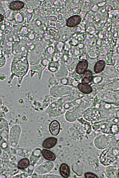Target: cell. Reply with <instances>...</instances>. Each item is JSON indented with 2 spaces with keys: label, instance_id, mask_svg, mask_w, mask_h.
<instances>
[{
  "label": "cell",
  "instance_id": "1",
  "mask_svg": "<svg viewBox=\"0 0 119 178\" xmlns=\"http://www.w3.org/2000/svg\"><path fill=\"white\" fill-rule=\"evenodd\" d=\"M81 19V18L79 15H74L72 16L68 19L66 25L70 27H75L80 23Z\"/></svg>",
  "mask_w": 119,
  "mask_h": 178
},
{
  "label": "cell",
  "instance_id": "2",
  "mask_svg": "<svg viewBox=\"0 0 119 178\" xmlns=\"http://www.w3.org/2000/svg\"><path fill=\"white\" fill-rule=\"evenodd\" d=\"M88 66V63L86 60L84 59L81 61L77 65L76 71L79 74H82L87 70Z\"/></svg>",
  "mask_w": 119,
  "mask_h": 178
},
{
  "label": "cell",
  "instance_id": "3",
  "mask_svg": "<svg viewBox=\"0 0 119 178\" xmlns=\"http://www.w3.org/2000/svg\"><path fill=\"white\" fill-rule=\"evenodd\" d=\"M60 126L59 123L56 120L53 121L49 125V129L51 134L54 136H56L59 133Z\"/></svg>",
  "mask_w": 119,
  "mask_h": 178
},
{
  "label": "cell",
  "instance_id": "4",
  "mask_svg": "<svg viewBox=\"0 0 119 178\" xmlns=\"http://www.w3.org/2000/svg\"><path fill=\"white\" fill-rule=\"evenodd\" d=\"M56 138L51 137L48 138L44 140L42 146L44 148L51 149L54 147L57 142Z\"/></svg>",
  "mask_w": 119,
  "mask_h": 178
},
{
  "label": "cell",
  "instance_id": "5",
  "mask_svg": "<svg viewBox=\"0 0 119 178\" xmlns=\"http://www.w3.org/2000/svg\"><path fill=\"white\" fill-rule=\"evenodd\" d=\"M77 86L79 90L83 93L90 94L93 91L92 87L88 83L84 82L80 83H79Z\"/></svg>",
  "mask_w": 119,
  "mask_h": 178
},
{
  "label": "cell",
  "instance_id": "6",
  "mask_svg": "<svg viewBox=\"0 0 119 178\" xmlns=\"http://www.w3.org/2000/svg\"><path fill=\"white\" fill-rule=\"evenodd\" d=\"M60 173L63 177H68L70 174V169L69 166L65 163H62L60 167Z\"/></svg>",
  "mask_w": 119,
  "mask_h": 178
},
{
  "label": "cell",
  "instance_id": "7",
  "mask_svg": "<svg viewBox=\"0 0 119 178\" xmlns=\"http://www.w3.org/2000/svg\"><path fill=\"white\" fill-rule=\"evenodd\" d=\"M24 3L22 1L16 0L12 2L9 5V7L12 10H20L24 7Z\"/></svg>",
  "mask_w": 119,
  "mask_h": 178
},
{
  "label": "cell",
  "instance_id": "8",
  "mask_svg": "<svg viewBox=\"0 0 119 178\" xmlns=\"http://www.w3.org/2000/svg\"><path fill=\"white\" fill-rule=\"evenodd\" d=\"M42 154L43 157L47 160L53 161L56 159L55 155L50 150L43 149L42 151Z\"/></svg>",
  "mask_w": 119,
  "mask_h": 178
},
{
  "label": "cell",
  "instance_id": "9",
  "mask_svg": "<svg viewBox=\"0 0 119 178\" xmlns=\"http://www.w3.org/2000/svg\"><path fill=\"white\" fill-rule=\"evenodd\" d=\"M105 65V62L103 60H101L97 61L94 66V72L98 73L102 72L104 69Z\"/></svg>",
  "mask_w": 119,
  "mask_h": 178
},
{
  "label": "cell",
  "instance_id": "10",
  "mask_svg": "<svg viewBox=\"0 0 119 178\" xmlns=\"http://www.w3.org/2000/svg\"><path fill=\"white\" fill-rule=\"evenodd\" d=\"M93 79V74L91 70H86L83 73L82 80L84 82L88 84L92 81Z\"/></svg>",
  "mask_w": 119,
  "mask_h": 178
},
{
  "label": "cell",
  "instance_id": "11",
  "mask_svg": "<svg viewBox=\"0 0 119 178\" xmlns=\"http://www.w3.org/2000/svg\"><path fill=\"white\" fill-rule=\"evenodd\" d=\"M30 161L27 158H24L21 160L18 163V168L20 169H24L29 166Z\"/></svg>",
  "mask_w": 119,
  "mask_h": 178
},
{
  "label": "cell",
  "instance_id": "12",
  "mask_svg": "<svg viewBox=\"0 0 119 178\" xmlns=\"http://www.w3.org/2000/svg\"><path fill=\"white\" fill-rule=\"evenodd\" d=\"M84 177L86 178H97L98 176L95 174L90 172H86L84 174Z\"/></svg>",
  "mask_w": 119,
  "mask_h": 178
},
{
  "label": "cell",
  "instance_id": "13",
  "mask_svg": "<svg viewBox=\"0 0 119 178\" xmlns=\"http://www.w3.org/2000/svg\"><path fill=\"white\" fill-rule=\"evenodd\" d=\"M6 61L5 57L3 55H0V67L3 66Z\"/></svg>",
  "mask_w": 119,
  "mask_h": 178
},
{
  "label": "cell",
  "instance_id": "14",
  "mask_svg": "<svg viewBox=\"0 0 119 178\" xmlns=\"http://www.w3.org/2000/svg\"><path fill=\"white\" fill-rule=\"evenodd\" d=\"M4 18V16L2 14H0V22L3 20Z\"/></svg>",
  "mask_w": 119,
  "mask_h": 178
}]
</instances>
